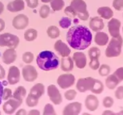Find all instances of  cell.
Instances as JSON below:
<instances>
[{
    "mask_svg": "<svg viewBox=\"0 0 123 115\" xmlns=\"http://www.w3.org/2000/svg\"><path fill=\"white\" fill-rule=\"evenodd\" d=\"M27 6L31 9H35L38 6V0H25Z\"/></svg>",
    "mask_w": 123,
    "mask_h": 115,
    "instance_id": "7bdbcfd3",
    "label": "cell"
},
{
    "mask_svg": "<svg viewBox=\"0 0 123 115\" xmlns=\"http://www.w3.org/2000/svg\"><path fill=\"white\" fill-rule=\"evenodd\" d=\"M120 82H121L119 81V79L117 78V76H115L114 74H109L107 76L106 79H105V85H106V87L110 90L115 89Z\"/></svg>",
    "mask_w": 123,
    "mask_h": 115,
    "instance_id": "d4e9b609",
    "label": "cell"
},
{
    "mask_svg": "<svg viewBox=\"0 0 123 115\" xmlns=\"http://www.w3.org/2000/svg\"><path fill=\"white\" fill-rule=\"evenodd\" d=\"M29 25V18L24 14H19L12 20V26L16 30H24Z\"/></svg>",
    "mask_w": 123,
    "mask_h": 115,
    "instance_id": "30bf717a",
    "label": "cell"
},
{
    "mask_svg": "<svg viewBox=\"0 0 123 115\" xmlns=\"http://www.w3.org/2000/svg\"><path fill=\"white\" fill-rule=\"evenodd\" d=\"M13 97V93L12 90L9 88H4L3 89V94H2V100L6 101L10 98Z\"/></svg>",
    "mask_w": 123,
    "mask_h": 115,
    "instance_id": "60d3db41",
    "label": "cell"
},
{
    "mask_svg": "<svg viewBox=\"0 0 123 115\" xmlns=\"http://www.w3.org/2000/svg\"><path fill=\"white\" fill-rule=\"evenodd\" d=\"M26 96V90L23 85H19L15 89L13 93V97L19 101H23V98Z\"/></svg>",
    "mask_w": 123,
    "mask_h": 115,
    "instance_id": "484cf974",
    "label": "cell"
},
{
    "mask_svg": "<svg viewBox=\"0 0 123 115\" xmlns=\"http://www.w3.org/2000/svg\"><path fill=\"white\" fill-rule=\"evenodd\" d=\"M20 39L15 35L11 33H4L0 35V46L16 49L19 45Z\"/></svg>",
    "mask_w": 123,
    "mask_h": 115,
    "instance_id": "8992f818",
    "label": "cell"
},
{
    "mask_svg": "<svg viewBox=\"0 0 123 115\" xmlns=\"http://www.w3.org/2000/svg\"><path fill=\"white\" fill-rule=\"evenodd\" d=\"M92 33L83 25H76L69 29L66 33V41L70 47L83 50L89 47L92 42Z\"/></svg>",
    "mask_w": 123,
    "mask_h": 115,
    "instance_id": "6da1fadb",
    "label": "cell"
},
{
    "mask_svg": "<svg viewBox=\"0 0 123 115\" xmlns=\"http://www.w3.org/2000/svg\"><path fill=\"white\" fill-rule=\"evenodd\" d=\"M122 32H123V26H122Z\"/></svg>",
    "mask_w": 123,
    "mask_h": 115,
    "instance_id": "9f6ffc18",
    "label": "cell"
},
{
    "mask_svg": "<svg viewBox=\"0 0 123 115\" xmlns=\"http://www.w3.org/2000/svg\"><path fill=\"white\" fill-rule=\"evenodd\" d=\"M113 7L117 11L123 10V0H114L113 1Z\"/></svg>",
    "mask_w": 123,
    "mask_h": 115,
    "instance_id": "b9f144b4",
    "label": "cell"
},
{
    "mask_svg": "<svg viewBox=\"0 0 123 115\" xmlns=\"http://www.w3.org/2000/svg\"><path fill=\"white\" fill-rule=\"evenodd\" d=\"M5 27H6V23H5V21L2 18H0V32H2V31L5 29Z\"/></svg>",
    "mask_w": 123,
    "mask_h": 115,
    "instance_id": "7dc6e473",
    "label": "cell"
},
{
    "mask_svg": "<svg viewBox=\"0 0 123 115\" xmlns=\"http://www.w3.org/2000/svg\"><path fill=\"white\" fill-rule=\"evenodd\" d=\"M29 115H40V111L38 109H31L28 112Z\"/></svg>",
    "mask_w": 123,
    "mask_h": 115,
    "instance_id": "681fc988",
    "label": "cell"
},
{
    "mask_svg": "<svg viewBox=\"0 0 123 115\" xmlns=\"http://www.w3.org/2000/svg\"><path fill=\"white\" fill-rule=\"evenodd\" d=\"M5 77H6V70L2 67V66L0 64V80L4 79Z\"/></svg>",
    "mask_w": 123,
    "mask_h": 115,
    "instance_id": "bcb514c9",
    "label": "cell"
},
{
    "mask_svg": "<svg viewBox=\"0 0 123 115\" xmlns=\"http://www.w3.org/2000/svg\"><path fill=\"white\" fill-rule=\"evenodd\" d=\"M64 13L66 14V16L70 17V18H76L77 17V14H76L74 9L70 5L66 7L65 10H64Z\"/></svg>",
    "mask_w": 123,
    "mask_h": 115,
    "instance_id": "ab89813d",
    "label": "cell"
},
{
    "mask_svg": "<svg viewBox=\"0 0 123 115\" xmlns=\"http://www.w3.org/2000/svg\"><path fill=\"white\" fill-rule=\"evenodd\" d=\"M61 69L64 72H70L74 69V60L70 56L62 57L61 60Z\"/></svg>",
    "mask_w": 123,
    "mask_h": 115,
    "instance_id": "44dd1931",
    "label": "cell"
},
{
    "mask_svg": "<svg viewBox=\"0 0 123 115\" xmlns=\"http://www.w3.org/2000/svg\"><path fill=\"white\" fill-rule=\"evenodd\" d=\"M115 97L117 99H123V86H118L115 90Z\"/></svg>",
    "mask_w": 123,
    "mask_h": 115,
    "instance_id": "ee69618b",
    "label": "cell"
},
{
    "mask_svg": "<svg viewBox=\"0 0 123 115\" xmlns=\"http://www.w3.org/2000/svg\"><path fill=\"white\" fill-rule=\"evenodd\" d=\"M103 115H114V114H117V113H114L113 111H110V110H105L102 113Z\"/></svg>",
    "mask_w": 123,
    "mask_h": 115,
    "instance_id": "816d5d0a",
    "label": "cell"
},
{
    "mask_svg": "<svg viewBox=\"0 0 123 115\" xmlns=\"http://www.w3.org/2000/svg\"><path fill=\"white\" fill-rule=\"evenodd\" d=\"M122 16H123V14H122Z\"/></svg>",
    "mask_w": 123,
    "mask_h": 115,
    "instance_id": "680465c9",
    "label": "cell"
},
{
    "mask_svg": "<svg viewBox=\"0 0 123 115\" xmlns=\"http://www.w3.org/2000/svg\"><path fill=\"white\" fill-rule=\"evenodd\" d=\"M76 89L81 93L90 90L94 94H100L104 90V85L100 80L91 77L79 78L76 83Z\"/></svg>",
    "mask_w": 123,
    "mask_h": 115,
    "instance_id": "3957f363",
    "label": "cell"
},
{
    "mask_svg": "<svg viewBox=\"0 0 123 115\" xmlns=\"http://www.w3.org/2000/svg\"><path fill=\"white\" fill-rule=\"evenodd\" d=\"M17 52L15 49L13 48H8L4 51L2 54V60L4 62V64L10 65L14 63L17 59Z\"/></svg>",
    "mask_w": 123,
    "mask_h": 115,
    "instance_id": "9a60e30c",
    "label": "cell"
},
{
    "mask_svg": "<svg viewBox=\"0 0 123 115\" xmlns=\"http://www.w3.org/2000/svg\"><path fill=\"white\" fill-rule=\"evenodd\" d=\"M58 85L62 90H66L73 86L75 83V77L72 74H63L58 78Z\"/></svg>",
    "mask_w": 123,
    "mask_h": 115,
    "instance_id": "ba28073f",
    "label": "cell"
},
{
    "mask_svg": "<svg viewBox=\"0 0 123 115\" xmlns=\"http://www.w3.org/2000/svg\"><path fill=\"white\" fill-rule=\"evenodd\" d=\"M43 115H56V112L54 106L50 103H47L44 107Z\"/></svg>",
    "mask_w": 123,
    "mask_h": 115,
    "instance_id": "e575fe53",
    "label": "cell"
},
{
    "mask_svg": "<svg viewBox=\"0 0 123 115\" xmlns=\"http://www.w3.org/2000/svg\"><path fill=\"white\" fill-rule=\"evenodd\" d=\"M88 55H89L90 58H95V57L99 58L100 55H101V50L98 47H91L89 50Z\"/></svg>",
    "mask_w": 123,
    "mask_h": 115,
    "instance_id": "f35d334b",
    "label": "cell"
},
{
    "mask_svg": "<svg viewBox=\"0 0 123 115\" xmlns=\"http://www.w3.org/2000/svg\"><path fill=\"white\" fill-rule=\"evenodd\" d=\"M114 99L112 98L110 96H106L104 98H103V101H102V105L103 106L105 107V108H111L113 106V105H114Z\"/></svg>",
    "mask_w": 123,
    "mask_h": 115,
    "instance_id": "74e56055",
    "label": "cell"
},
{
    "mask_svg": "<svg viewBox=\"0 0 123 115\" xmlns=\"http://www.w3.org/2000/svg\"><path fill=\"white\" fill-rule=\"evenodd\" d=\"M38 98H37L33 95H31L29 94L28 96H26V104L28 107H31V108H33V107H35L36 106H38Z\"/></svg>",
    "mask_w": 123,
    "mask_h": 115,
    "instance_id": "4dcf8cb0",
    "label": "cell"
},
{
    "mask_svg": "<svg viewBox=\"0 0 123 115\" xmlns=\"http://www.w3.org/2000/svg\"><path fill=\"white\" fill-rule=\"evenodd\" d=\"M99 106V101L98 97L93 94H90L86 97L85 100V106L88 110L95 111Z\"/></svg>",
    "mask_w": 123,
    "mask_h": 115,
    "instance_id": "d6986e66",
    "label": "cell"
},
{
    "mask_svg": "<svg viewBox=\"0 0 123 115\" xmlns=\"http://www.w3.org/2000/svg\"><path fill=\"white\" fill-rule=\"evenodd\" d=\"M38 13H39V16H40L42 18L45 19L46 18H48L50 13V6H47L46 4L42 5V6L40 7V9H39Z\"/></svg>",
    "mask_w": 123,
    "mask_h": 115,
    "instance_id": "f546056e",
    "label": "cell"
},
{
    "mask_svg": "<svg viewBox=\"0 0 123 115\" xmlns=\"http://www.w3.org/2000/svg\"><path fill=\"white\" fill-rule=\"evenodd\" d=\"M123 44V39L121 35L117 38H113L109 42L106 49L105 51V54L107 58L117 57L122 53V47Z\"/></svg>",
    "mask_w": 123,
    "mask_h": 115,
    "instance_id": "277c9868",
    "label": "cell"
},
{
    "mask_svg": "<svg viewBox=\"0 0 123 115\" xmlns=\"http://www.w3.org/2000/svg\"><path fill=\"white\" fill-rule=\"evenodd\" d=\"M23 101H19L14 97H11L8 100H6V102H4L2 106V109L4 113L6 114H13L16 112L17 109H18L22 105Z\"/></svg>",
    "mask_w": 123,
    "mask_h": 115,
    "instance_id": "9c48e42d",
    "label": "cell"
},
{
    "mask_svg": "<svg viewBox=\"0 0 123 115\" xmlns=\"http://www.w3.org/2000/svg\"><path fill=\"white\" fill-rule=\"evenodd\" d=\"M34 54L32 52H30V51H26L22 56V59H23V62L26 63V64H31L34 61Z\"/></svg>",
    "mask_w": 123,
    "mask_h": 115,
    "instance_id": "836d02e7",
    "label": "cell"
},
{
    "mask_svg": "<svg viewBox=\"0 0 123 115\" xmlns=\"http://www.w3.org/2000/svg\"><path fill=\"white\" fill-rule=\"evenodd\" d=\"M55 51H57V53L62 57H67L70 56L71 53V50L66 44L62 42V40H58L56 41L54 46Z\"/></svg>",
    "mask_w": 123,
    "mask_h": 115,
    "instance_id": "2e32d148",
    "label": "cell"
},
{
    "mask_svg": "<svg viewBox=\"0 0 123 115\" xmlns=\"http://www.w3.org/2000/svg\"><path fill=\"white\" fill-rule=\"evenodd\" d=\"M110 67L107 64H102L98 68V74L102 77L108 76L110 74Z\"/></svg>",
    "mask_w": 123,
    "mask_h": 115,
    "instance_id": "d6a6232c",
    "label": "cell"
},
{
    "mask_svg": "<svg viewBox=\"0 0 123 115\" xmlns=\"http://www.w3.org/2000/svg\"><path fill=\"white\" fill-rule=\"evenodd\" d=\"M70 6L74 9L78 19L86 21L90 17V14L87 11V6L84 0H72Z\"/></svg>",
    "mask_w": 123,
    "mask_h": 115,
    "instance_id": "5b68a950",
    "label": "cell"
},
{
    "mask_svg": "<svg viewBox=\"0 0 123 115\" xmlns=\"http://www.w3.org/2000/svg\"><path fill=\"white\" fill-rule=\"evenodd\" d=\"M50 3V8L54 11H59L65 6V2L63 0H51Z\"/></svg>",
    "mask_w": 123,
    "mask_h": 115,
    "instance_id": "f1b7e54d",
    "label": "cell"
},
{
    "mask_svg": "<svg viewBox=\"0 0 123 115\" xmlns=\"http://www.w3.org/2000/svg\"><path fill=\"white\" fill-rule=\"evenodd\" d=\"M82 103L78 102H71V103L66 105L64 108L62 114L63 115H78L82 111Z\"/></svg>",
    "mask_w": 123,
    "mask_h": 115,
    "instance_id": "5bb4252c",
    "label": "cell"
},
{
    "mask_svg": "<svg viewBox=\"0 0 123 115\" xmlns=\"http://www.w3.org/2000/svg\"><path fill=\"white\" fill-rule=\"evenodd\" d=\"M38 38V31L34 28L27 29L24 33V38L27 42H33Z\"/></svg>",
    "mask_w": 123,
    "mask_h": 115,
    "instance_id": "4316f807",
    "label": "cell"
},
{
    "mask_svg": "<svg viewBox=\"0 0 123 115\" xmlns=\"http://www.w3.org/2000/svg\"><path fill=\"white\" fill-rule=\"evenodd\" d=\"M120 28H121V22L119 19L112 18L108 23V30L110 35L113 38H117L120 36Z\"/></svg>",
    "mask_w": 123,
    "mask_h": 115,
    "instance_id": "4fadbf2b",
    "label": "cell"
},
{
    "mask_svg": "<svg viewBox=\"0 0 123 115\" xmlns=\"http://www.w3.org/2000/svg\"><path fill=\"white\" fill-rule=\"evenodd\" d=\"M3 11H4V4L0 1V14H2Z\"/></svg>",
    "mask_w": 123,
    "mask_h": 115,
    "instance_id": "f5cc1de1",
    "label": "cell"
},
{
    "mask_svg": "<svg viewBox=\"0 0 123 115\" xmlns=\"http://www.w3.org/2000/svg\"><path fill=\"white\" fill-rule=\"evenodd\" d=\"M3 85H2V83L0 82V105L2 104V94H3Z\"/></svg>",
    "mask_w": 123,
    "mask_h": 115,
    "instance_id": "c3c4849f",
    "label": "cell"
},
{
    "mask_svg": "<svg viewBox=\"0 0 123 115\" xmlns=\"http://www.w3.org/2000/svg\"><path fill=\"white\" fill-rule=\"evenodd\" d=\"M98 14L102 18L104 19H110L114 16V11L110 7L108 6H102L98 9Z\"/></svg>",
    "mask_w": 123,
    "mask_h": 115,
    "instance_id": "cb8c5ba5",
    "label": "cell"
},
{
    "mask_svg": "<svg viewBox=\"0 0 123 115\" xmlns=\"http://www.w3.org/2000/svg\"><path fill=\"white\" fill-rule=\"evenodd\" d=\"M22 75H23V79L26 82H32L38 78V73L34 66L27 64L22 69Z\"/></svg>",
    "mask_w": 123,
    "mask_h": 115,
    "instance_id": "52a82bcc",
    "label": "cell"
},
{
    "mask_svg": "<svg viewBox=\"0 0 123 115\" xmlns=\"http://www.w3.org/2000/svg\"><path fill=\"white\" fill-rule=\"evenodd\" d=\"M21 77V72L20 70L15 66H11L9 68L8 73H7V81H8L10 85H15L19 82Z\"/></svg>",
    "mask_w": 123,
    "mask_h": 115,
    "instance_id": "7c38bea8",
    "label": "cell"
},
{
    "mask_svg": "<svg viewBox=\"0 0 123 115\" xmlns=\"http://www.w3.org/2000/svg\"><path fill=\"white\" fill-rule=\"evenodd\" d=\"M38 67L44 71H50L57 69L60 64L59 58L50 50H43L36 58Z\"/></svg>",
    "mask_w": 123,
    "mask_h": 115,
    "instance_id": "7a4b0ae2",
    "label": "cell"
},
{
    "mask_svg": "<svg viewBox=\"0 0 123 115\" xmlns=\"http://www.w3.org/2000/svg\"><path fill=\"white\" fill-rule=\"evenodd\" d=\"M90 28L94 32H98L103 30L105 26L104 22L103 19L101 17H93L90 18V23H89Z\"/></svg>",
    "mask_w": 123,
    "mask_h": 115,
    "instance_id": "ffe728a7",
    "label": "cell"
},
{
    "mask_svg": "<svg viewBox=\"0 0 123 115\" xmlns=\"http://www.w3.org/2000/svg\"><path fill=\"white\" fill-rule=\"evenodd\" d=\"M77 96V92L74 90H68L64 94V97L68 101H73Z\"/></svg>",
    "mask_w": 123,
    "mask_h": 115,
    "instance_id": "d590c367",
    "label": "cell"
},
{
    "mask_svg": "<svg viewBox=\"0 0 123 115\" xmlns=\"http://www.w3.org/2000/svg\"><path fill=\"white\" fill-rule=\"evenodd\" d=\"M0 115H1V111H0Z\"/></svg>",
    "mask_w": 123,
    "mask_h": 115,
    "instance_id": "6f0895ef",
    "label": "cell"
},
{
    "mask_svg": "<svg viewBox=\"0 0 123 115\" xmlns=\"http://www.w3.org/2000/svg\"><path fill=\"white\" fill-rule=\"evenodd\" d=\"M114 74L115 76H117V78H118L120 82L123 81V67H120L118 69H117L114 71Z\"/></svg>",
    "mask_w": 123,
    "mask_h": 115,
    "instance_id": "f6af8a7d",
    "label": "cell"
},
{
    "mask_svg": "<svg viewBox=\"0 0 123 115\" xmlns=\"http://www.w3.org/2000/svg\"><path fill=\"white\" fill-rule=\"evenodd\" d=\"M25 7V2L23 0H13V1L8 2L6 9L11 13H15V12H20L23 11Z\"/></svg>",
    "mask_w": 123,
    "mask_h": 115,
    "instance_id": "e0dca14e",
    "label": "cell"
},
{
    "mask_svg": "<svg viewBox=\"0 0 123 115\" xmlns=\"http://www.w3.org/2000/svg\"><path fill=\"white\" fill-rule=\"evenodd\" d=\"M94 42L98 46H105L109 42V36L106 33L98 31L94 36Z\"/></svg>",
    "mask_w": 123,
    "mask_h": 115,
    "instance_id": "603a6c76",
    "label": "cell"
},
{
    "mask_svg": "<svg viewBox=\"0 0 123 115\" xmlns=\"http://www.w3.org/2000/svg\"><path fill=\"white\" fill-rule=\"evenodd\" d=\"M73 60L78 69H83L86 66V56L83 52H75L73 54Z\"/></svg>",
    "mask_w": 123,
    "mask_h": 115,
    "instance_id": "ac0fdd59",
    "label": "cell"
},
{
    "mask_svg": "<svg viewBox=\"0 0 123 115\" xmlns=\"http://www.w3.org/2000/svg\"><path fill=\"white\" fill-rule=\"evenodd\" d=\"M46 34L49 36V38L55 39L59 37L60 35V30L58 29V27L55 26H49L46 30Z\"/></svg>",
    "mask_w": 123,
    "mask_h": 115,
    "instance_id": "83f0119b",
    "label": "cell"
},
{
    "mask_svg": "<svg viewBox=\"0 0 123 115\" xmlns=\"http://www.w3.org/2000/svg\"><path fill=\"white\" fill-rule=\"evenodd\" d=\"M89 66H90V67L93 70H98V68H99V67H100L99 58L95 57V58H90V62L89 63Z\"/></svg>",
    "mask_w": 123,
    "mask_h": 115,
    "instance_id": "8d00e7d4",
    "label": "cell"
},
{
    "mask_svg": "<svg viewBox=\"0 0 123 115\" xmlns=\"http://www.w3.org/2000/svg\"><path fill=\"white\" fill-rule=\"evenodd\" d=\"M47 94L49 98L55 105H60L62 102V97L59 92V90L55 85H50L47 87Z\"/></svg>",
    "mask_w": 123,
    "mask_h": 115,
    "instance_id": "8fae6325",
    "label": "cell"
},
{
    "mask_svg": "<svg viewBox=\"0 0 123 115\" xmlns=\"http://www.w3.org/2000/svg\"><path fill=\"white\" fill-rule=\"evenodd\" d=\"M16 114L17 115H26L27 114V112L24 109H19L16 112Z\"/></svg>",
    "mask_w": 123,
    "mask_h": 115,
    "instance_id": "f907efd6",
    "label": "cell"
},
{
    "mask_svg": "<svg viewBox=\"0 0 123 115\" xmlns=\"http://www.w3.org/2000/svg\"><path fill=\"white\" fill-rule=\"evenodd\" d=\"M59 23V26L62 29H68L71 26L72 20H71V18H70V17H68V16L62 17L59 20V23Z\"/></svg>",
    "mask_w": 123,
    "mask_h": 115,
    "instance_id": "1f68e13d",
    "label": "cell"
},
{
    "mask_svg": "<svg viewBox=\"0 0 123 115\" xmlns=\"http://www.w3.org/2000/svg\"><path fill=\"white\" fill-rule=\"evenodd\" d=\"M45 85L43 83H37L31 87L30 90V94L33 95L37 98H40L45 94Z\"/></svg>",
    "mask_w": 123,
    "mask_h": 115,
    "instance_id": "7402d4cb",
    "label": "cell"
},
{
    "mask_svg": "<svg viewBox=\"0 0 123 115\" xmlns=\"http://www.w3.org/2000/svg\"><path fill=\"white\" fill-rule=\"evenodd\" d=\"M117 115H123V110L118 112V113H117Z\"/></svg>",
    "mask_w": 123,
    "mask_h": 115,
    "instance_id": "11a10c76",
    "label": "cell"
},
{
    "mask_svg": "<svg viewBox=\"0 0 123 115\" xmlns=\"http://www.w3.org/2000/svg\"><path fill=\"white\" fill-rule=\"evenodd\" d=\"M42 2H44V3H48V2H50L51 0H41Z\"/></svg>",
    "mask_w": 123,
    "mask_h": 115,
    "instance_id": "db71d44e",
    "label": "cell"
}]
</instances>
